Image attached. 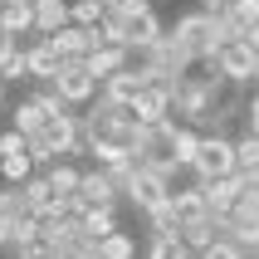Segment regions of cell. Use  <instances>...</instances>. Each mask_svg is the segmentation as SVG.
<instances>
[{
    "label": "cell",
    "mask_w": 259,
    "mask_h": 259,
    "mask_svg": "<svg viewBox=\"0 0 259 259\" xmlns=\"http://www.w3.org/2000/svg\"><path fill=\"white\" fill-rule=\"evenodd\" d=\"M171 34H176V39H181V44L191 49V59H196V64L215 59L220 49L230 44V29L220 25V20H210V15H201V10H186V15H176Z\"/></svg>",
    "instance_id": "cell-1"
},
{
    "label": "cell",
    "mask_w": 259,
    "mask_h": 259,
    "mask_svg": "<svg viewBox=\"0 0 259 259\" xmlns=\"http://www.w3.org/2000/svg\"><path fill=\"white\" fill-rule=\"evenodd\" d=\"M191 176H196V181H220V176H235V137H215V132H205Z\"/></svg>",
    "instance_id": "cell-2"
},
{
    "label": "cell",
    "mask_w": 259,
    "mask_h": 259,
    "mask_svg": "<svg viewBox=\"0 0 259 259\" xmlns=\"http://www.w3.org/2000/svg\"><path fill=\"white\" fill-rule=\"evenodd\" d=\"M54 88L64 93V103H69V108H88V103L103 93V83L88 73L83 59H78V64H64V69H59V78H54Z\"/></svg>",
    "instance_id": "cell-3"
},
{
    "label": "cell",
    "mask_w": 259,
    "mask_h": 259,
    "mask_svg": "<svg viewBox=\"0 0 259 259\" xmlns=\"http://www.w3.org/2000/svg\"><path fill=\"white\" fill-rule=\"evenodd\" d=\"M201 186V196H205V215H215V220H225L235 210V201L249 191V176H220V181H196Z\"/></svg>",
    "instance_id": "cell-4"
},
{
    "label": "cell",
    "mask_w": 259,
    "mask_h": 259,
    "mask_svg": "<svg viewBox=\"0 0 259 259\" xmlns=\"http://www.w3.org/2000/svg\"><path fill=\"white\" fill-rule=\"evenodd\" d=\"M117 15H122V10H117ZM161 34H166V25L157 20V10H147V15H122V49H132V54H147Z\"/></svg>",
    "instance_id": "cell-5"
},
{
    "label": "cell",
    "mask_w": 259,
    "mask_h": 259,
    "mask_svg": "<svg viewBox=\"0 0 259 259\" xmlns=\"http://www.w3.org/2000/svg\"><path fill=\"white\" fill-rule=\"evenodd\" d=\"M254 49H249V39H230L225 49L215 54V64H220V73L230 78L235 88H245V83H254Z\"/></svg>",
    "instance_id": "cell-6"
},
{
    "label": "cell",
    "mask_w": 259,
    "mask_h": 259,
    "mask_svg": "<svg viewBox=\"0 0 259 259\" xmlns=\"http://www.w3.org/2000/svg\"><path fill=\"white\" fill-rule=\"evenodd\" d=\"M132 113H137V122H147V127L166 122V117H171V88L147 83L142 93H137V103H132Z\"/></svg>",
    "instance_id": "cell-7"
},
{
    "label": "cell",
    "mask_w": 259,
    "mask_h": 259,
    "mask_svg": "<svg viewBox=\"0 0 259 259\" xmlns=\"http://www.w3.org/2000/svg\"><path fill=\"white\" fill-rule=\"evenodd\" d=\"M25 59H29V78H34V83H54V78H59V69H64V54H59L49 39L25 44Z\"/></svg>",
    "instance_id": "cell-8"
},
{
    "label": "cell",
    "mask_w": 259,
    "mask_h": 259,
    "mask_svg": "<svg viewBox=\"0 0 259 259\" xmlns=\"http://www.w3.org/2000/svg\"><path fill=\"white\" fill-rule=\"evenodd\" d=\"M64 25H73V5L69 0H34V34H39V39L59 34Z\"/></svg>",
    "instance_id": "cell-9"
},
{
    "label": "cell",
    "mask_w": 259,
    "mask_h": 259,
    "mask_svg": "<svg viewBox=\"0 0 259 259\" xmlns=\"http://www.w3.org/2000/svg\"><path fill=\"white\" fill-rule=\"evenodd\" d=\"M181 240H186V249H191V254H205V249L215 245V240H230V235H225V220L201 215V220H191V225H181Z\"/></svg>",
    "instance_id": "cell-10"
},
{
    "label": "cell",
    "mask_w": 259,
    "mask_h": 259,
    "mask_svg": "<svg viewBox=\"0 0 259 259\" xmlns=\"http://www.w3.org/2000/svg\"><path fill=\"white\" fill-rule=\"evenodd\" d=\"M83 64H88V73H93L98 83H108L113 73H122V69L132 64V49H117V44H103V49H93V54H88Z\"/></svg>",
    "instance_id": "cell-11"
},
{
    "label": "cell",
    "mask_w": 259,
    "mask_h": 259,
    "mask_svg": "<svg viewBox=\"0 0 259 259\" xmlns=\"http://www.w3.org/2000/svg\"><path fill=\"white\" fill-rule=\"evenodd\" d=\"M147 88V69L142 64H127L122 73H113L108 83H103V93L108 98H117V103H137V93Z\"/></svg>",
    "instance_id": "cell-12"
},
{
    "label": "cell",
    "mask_w": 259,
    "mask_h": 259,
    "mask_svg": "<svg viewBox=\"0 0 259 259\" xmlns=\"http://www.w3.org/2000/svg\"><path fill=\"white\" fill-rule=\"evenodd\" d=\"M20 191H25V210H29L34 220L49 215V210H59V196H54V186H49V176H44V171H34Z\"/></svg>",
    "instance_id": "cell-13"
},
{
    "label": "cell",
    "mask_w": 259,
    "mask_h": 259,
    "mask_svg": "<svg viewBox=\"0 0 259 259\" xmlns=\"http://www.w3.org/2000/svg\"><path fill=\"white\" fill-rule=\"evenodd\" d=\"M78 196H83L88 205H117L122 196H117L113 176L103 171V166H93V171H83V186H78Z\"/></svg>",
    "instance_id": "cell-14"
},
{
    "label": "cell",
    "mask_w": 259,
    "mask_h": 259,
    "mask_svg": "<svg viewBox=\"0 0 259 259\" xmlns=\"http://www.w3.org/2000/svg\"><path fill=\"white\" fill-rule=\"evenodd\" d=\"M44 122H49V113H44L34 98H20V103L10 108V127L20 132V137H39V132H44Z\"/></svg>",
    "instance_id": "cell-15"
},
{
    "label": "cell",
    "mask_w": 259,
    "mask_h": 259,
    "mask_svg": "<svg viewBox=\"0 0 259 259\" xmlns=\"http://www.w3.org/2000/svg\"><path fill=\"white\" fill-rule=\"evenodd\" d=\"M88 157H93V166H103V171H108V166H122V161H132V147L103 132V137H93V142H88Z\"/></svg>",
    "instance_id": "cell-16"
},
{
    "label": "cell",
    "mask_w": 259,
    "mask_h": 259,
    "mask_svg": "<svg viewBox=\"0 0 259 259\" xmlns=\"http://www.w3.org/2000/svg\"><path fill=\"white\" fill-rule=\"evenodd\" d=\"M220 25L230 29V39H245L249 29L259 25V0H235V5H230V15H225Z\"/></svg>",
    "instance_id": "cell-17"
},
{
    "label": "cell",
    "mask_w": 259,
    "mask_h": 259,
    "mask_svg": "<svg viewBox=\"0 0 259 259\" xmlns=\"http://www.w3.org/2000/svg\"><path fill=\"white\" fill-rule=\"evenodd\" d=\"M201 137H205V132L186 127V122L176 127V137H171V157H176V166H181V171H191V166H196V152H201Z\"/></svg>",
    "instance_id": "cell-18"
},
{
    "label": "cell",
    "mask_w": 259,
    "mask_h": 259,
    "mask_svg": "<svg viewBox=\"0 0 259 259\" xmlns=\"http://www.w3.org/2000/svg\"><path fill=\"white\" fill-rule=\"evenodd\" d=\"M122 225H117V205H93L83 215V235L88 240H108V235H117Z\"/></svg>",
    "instance_id": "cell-19"
},
{
    "label": "cell",
    "mask_w": 259,
    "mask_h": 259,
    "mask_svg": "<svg viewBox=\"0 0 259 259\" xmlns=\"http://www.w3.org/2000/svg\"><path fill=\"white\" fill-rule=\"evenodd\" d=\"M44 176H49V186H54L59 201H64V196H78V186H83V171H78L73 161H54Z\"/></svg>",
    "instance_id": "cell-20"
},
{
    "label": "cell",
    "mask_w": 259,
    "mask_h": 259,
    "mask_svg": "<svg viewBox=\"0 0 259 259\" xmlns=\"http://www.w3.org/2000/svg\"><path fill=\"white\" fill-rule=\"evenodd\" d=\"M0 29L20 39V34H34V5H0Z\"/></svg>",
    "instance_id": "cell-21"
},
{
    "label": "cell",
    "mask_w": 259,
    "mask_h": 259,
    "mask_svg": "<svg viewBox=\"0 0 259 259\" xmlns=\"http://www.w3.org/2000/svg\"><path fill=\"white\" fill-rule=\"evenodd\" d=\"M29 176H34V157H29V152L0 157V186H25Z\"/></svg>",
    "instance_id": "cell-22"
},
{
    "label": "cell",
    "mask_w": 259,
    "mask_h": 259,
    "mask_svg": "<svg viewBox=\"0 0 259 259\" xmlns=\"http://www.w3.org/2000/svg\"><path fill=\"white\" fill-rule=\"evenodd\" d=\"M171 205H176V220H181V225H191V220H201V215H205V196H201V186L171 191Z\"/></svg>",
    "instance_id": "cell-23"
},
{
    "label": "cell",
    "mask_w": 259,
    "mask_h": 259,
    "mask_svg": "<svg viewBox=\"0 0 259 259\" xmlns=\"http://www.w3.org/2000/svg\"><path fill=\"white\" fill-rule=\"evenodd\" d=\"M147 259H196L186 249V240L181 235H157V240H147V249H142Z\"/></svg>",
    "instance_id": "cell-24"
},
{
    "label": "cell",
    "mask_w": 259,
    "mask_h": 259,
    "mask_svg": "<svg viewBox=\"0 0 259 259\" xmlns=\"http://www.w3.org/2000/svg\"><path fill=\"white\" fill-rule=\"evenodd\" d=\"M147 230H152V240L157 235H181V220H176V205L171 201H161L147 210Z\"/></svg>",
    "instance_id": "cell-25"
},
{
    "label": "cell",
    "mask_w": 259,
    "mask_h": 259,
    "mask_svg": "<svg viewBox=\"0 0 259 259\" xmlns=\"http://www.w3.org/2000/svg\"><path fill=\"white\" fill-rule=\"evenodd\" d=\"M98 259H137V240L127 230L108 235V240H98Z\"/></svg>",
    "instance_id": "cell-26"
},
{
    "label": "cell",
    "mask_w": 259,
    "mask_h": 259,
    "mask_svg": "<svg viewBox=\"0 0 259 259\" xmlns=\"http://www.w3.org/2000/svg\"><path fill=\"white\" fill-rule=\"evenodd\" d=\"M254 166H259V137H249V132H245V137H235V171L249 176Z\"/></svg>",
    "instance_id": "cell-27"
},
{
    "label": "cell",
    "mask_w": 259,
    "mask_h": 259,
    "mask_svg": "<svg viewBox=\"0 0 259 259\" xmlns=\"http://www.w3.org/2000/svg\"><path fill=\"white\" fill-rule=\"evenodd\" d=\"M103 20H108L103 0H78V5H73V25H78V29H98Z\"/></svg>",
    "instance_id": "cell-28"
},
{
    "label": "cell",
    "mask_w": 259,
    "mask_h": 259,
    "mask_svg": "<svg viewBox=\"0 0 259 259\" xmlns=\"http://www.w3.org/2000/svg\"><path fill=\"white\" fill-rule=\"evenodd\" d=\"M29 98L39 103V108H44V113H49V117H59V113H73L69 103H64V93H59L54 83H39V88H34V93H29Z\"/></svg>",
    "instance_id": "cell-29"
},
{
    "label": "cell",
    "mask_w": 259,
    "mask_h": 259,
    "mask_svg": "<svg viewBox=\"0 0 259 259\" xmlns=\"http://www.w3.org/2000/svg\"><path fill=\"white\" fill-rule=\"evenodd\" d=\"M0 215H29V210H25V191H20V186H0Z\"/></svg>",
    "instance_id": "cell-30"
},
{
    "label": "cell",
    "mask_w": 259,
    "mask_h": 259,
    "mask_svg": "<svg viewBox=\"0 0 259 259\" xmlns=\"http://www.w3.org/2000/svg\"><path fill=\"white\" fill-rule=\"evenodd\" d=\"M0 78H5V83H25V78H29V59H25V49H20V54H15L10 64L0 69Z\"/></svg>",
    "instance_id": "cell-31"
},
{
    "label": "cell",
    "mask_w": 259,
    "mask_h": 259,
    "mask_svg": "<svg viewBox=\"0 0 259 259\" xmlns=\"http://www.w3.org/2000/svg\"><path fill=\"white\" fill-rule=\"evenodd\" d=\"M196 259H245V249L235 245V240H215V245L205 249V254H196Z\"/></svg>",
    "instance_id": "cell-32"
},
{
    "label": "cell",
    "mask_w": 259,
    "mask_h": 259,
    "mask_svg": "<svg viewBox=\"0 0 259 259\" xmlns=\"http://www.w3.org/2000/svg\"><path fill=\"white\" fill-rule=\"evenodd\" d=\"M10 254H15V259H59L49 240H34V245H20V249H10Z\"/></svg>",
    "instance_id": "cell-33"
},
{
    "label": "cell",
    "mask_w": 259,
    "mask_h": 259,
    "mask_svg": "<svg viewBox=\"0 0 259 259\" xmlns=\"http://www.w3.org/2000/svg\"><path fill=\"white\" fill-rule=\"evenodd\" d=\"M15 152H29V137H20V132H0V157H15Z\"/></svg>",
    "instance_id": "cell-34"
},
{
    "label": "cell",
    "mask_w": 259,
    "mask_h": 259,
    "mask_svg": "<svg viewBox=\"0 0 259 259\" xmlns=\"http://www.w3.org/2000/svg\"><path fill=\"white\" fill-rule=\"evenodd\" d=\"M245 132L259 137V88H254V98H245Z\"/></svg>",
    "instance_id": "cell-35"
},
{
    "label": "cell",
    "mask_w": 259,
    "mask_h": 259,
    "mask_svg": "<svg viewBox=\"0 0 259 259\" xmlns=\"http://www.w3.org/2000/svg\"><path fill=\"white\" fill-rule=\"evenodd\" d=\"M230 5H235V0H201L196 10H201V15H210V20H225V15H230Z\"/></svg>",
    "instance_id": "cell-36"
},
{
    "label": "cell",
    "mask_w": 259,
    "mask_h": 259,
    "mask_svg": "<svg viewBox=\"0 0 259 259\" xmlns=\"http://www.w3.org/2000/svg\"><path fill=\"white\" fill-rule=\"evenodd\" d=\"M15 54H20V39H10V34L0 29V69H5V64H10Z\"/></svg>",
    "instance_id": "cell-37"
},
{
    "label": "cell",
    "mask_w": 259,
    "mask_h": 259,
    "mask_svg": "<svg viewBox=\"0 0 259 259\" xmlns=\"http://www.w3.org/2000/svg\"><path fill=\"white\" fill-rule=\"evenodd\" d=\"M245 39H249V49H254V54H259V25H254V29H249Z\"/></svg>",
    "instance_id": "cell-38"
},
{
    "label": "cell",
    "mask_w": 259,
    "mask_h": 259,
    "mask_svg": "<svg viewBox=\"0 0 259 259\" xmlns=\"http://www.w3.org/2000/svg\"><path fill=\"white\" fill-rule=\"evenodd\" d=\"M5 5H34V0H5Z\"/></svg>",
    "instance_id": "cell-39"
},
{
    "label": "cell",
    "mask_w": 259,
    "mask_h": 259,
    "mask_svg": "<svg viewBox=\"0 0 259 259\" xmlns=\"http://www.w3.org/2000/svg\"><path fill=\"white\" fill-rule=\"evenodd\" d=\"M0 108H5V78H0Z\"/></svg>",
    "instance_id": "cell-40"
},
{
    "label": "cell",
    "mask_w": 259,
    "mask_h": 259,
    "mask_svg": "<svg viewBox=\"0 0 259 259\" xmlns=\"http://www.w3.org/2000/svg\"><path fill=\"white\" fill-rule=\"evenodd\" d=\"M249 181H254V186H259V166H254V171H249Z\"/></svg>",
    "instance_id": "cell-41"
},
{
    "label": "cell",
    "mask_w": 259,
    "mask_h": 259,
    "mask_svg": "<svg viewBox=\"0 0 259 259\" xmlns=\"http://www.w3.org/2000/svg\"><path fill=\"white\" fill-rule=\"evenodd\" d=\"M245 259H259V249H245Z\"/></svg>",
    "instance_id": "cell-42"
},
{
    "label": "cell",
    "mask_w": 259,
    "mask_h": 259,
    "mask_svg": "<svg viewBox=\"0 0 259 259\" xmlns=\"http://www.w3.org/2000/svg\"><path fill=\"white\" fill-rule=\"evenodd\" d=\"M69 5H78V0H69Z\"/></svg>",
    "instance_id": "cell-43"
}]
</instances>
